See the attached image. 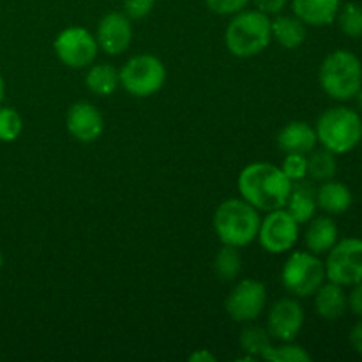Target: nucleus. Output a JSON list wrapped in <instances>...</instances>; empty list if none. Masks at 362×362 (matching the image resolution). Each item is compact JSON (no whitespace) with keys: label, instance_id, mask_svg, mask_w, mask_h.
Instances as JSON below:
<instances>
[{"label":"nucleus","instance_id":"4be33fe9","mask_svg":"<svg viewBox=\"0 0 362 362\" xmlns=\"http://www.w3.org/2000/svg\"><path fill=\"white\" fill-rule=\"evenodd\" d=\"M85 83H87L88 90L94 92L98 95H110L117 90L120 85L119 71L110 64H99V66H92L88 69L87 76H85Z\"/></svg>","mask_w":362,"mask_h":362},{"label":"nucleus","instance_id":"9d476101","mask_svg":"<svg viewBox=\"0 0 362 362\" xmlns=\"http://www.w3.org/2000/svg\"><path fill=\"white\" fill-rule=\"evenodd\" d=\"M299 237V223L285 209H276L269 212L267 218L260 221L257 239L262 247L272 255L285 253L292 250Z\"/></svg>","mask_w":362,"mask_h":362},{"label":"nucleus","instance_id":"c85d7f7f","mask_svg":"<svg viewBox=\"0 0 362 362\" xmlns=\"http://www.w3.org/2000/svg\"><path fill=\"white\" fill-rule=\"evenodd\" d=\"M281 172L292 182L303 180L308 175V158L304 154H286L285 161L281 165Z\"/></svg>","mask_w":362,"mask_h":362},{"label":"nucleus","instance_id":"393cba45","mask_svg":"<svg viewBox=\"0 0 362 362\" xmlns=\"http://www.w3.org/2000/svg\"><path fill=\"white\" fill-rule=\"evenodd\" d=\"M240 346L251 357H262L271 346V334L262 327H247L240 334Z\"/></svg>","mask_w":362,"mask_h":362},{"label":"nucleus","instance_id":"a878e982","mask_svg":"<svg viewBox=\"0 0 362 362\" xmlns=\"http://www.w3.org/2000/svg\"><path fill=\"white\" fill-rule=\"evenodd\" d=\"M339 28L350 37H361L362 35V7L359 4L349 2L338 11Z\"/></svg>","mask_w":362,"mask_h":362},{"label":"nucleus","instance_id":"bb28decb","mask_svg":"<svg viewBox=\"0 0 362 362\" xmlns=\"http://www.w3.org/2000/svg\"><path fill=\"white\" fill-rule=\"evenodd\" d=\"M262 359L271 362H310L311 356L299 345H283V346H269Z\"/></svg>","mask_w":362,"mask_h":362},{"label":"nucleus","instance_id":"b1692460","mask_svg":"<svg viewBox=\"0 0 362 362\" xmlns=\"http://www.w3.org/2000/svg\"><path fill=\"white\" fill-rule=\"evenodd\" d=\"M308 159V173L315 180H329L336 175V158L331 151H311Z\"/></svg>","mask_w":362,"mask_h":362},{"label":"nucleus","instance_id":"39448f33","mask_svg":"<svg viewBox=\"0 0 362 362\" xmlns=\"http://www.w3.org/2000/svg\"><path fill=\"white\" fill-rule=\"evenodd\" d=\"M317 138L332 154H346L362 140V120L356 110L338 106L322 113L317 122Z\"/></svg>","mask_w":362,"mask_h":362},{"label":"nucleus","instance_id":"6e6552de","mask_svg":"<svg viewBox=\"0 0 362 362\" xmlns=\"http://www.w3.org/2000/svg\"><path fill=\"white\" fill-rule=\"evenodd\" d=\"M329 281L341 286H354L362 281V240L343 239L329 250L325 262Z\"/></svg>","mask_w":362,"mask_h":362},{"label":"nucleus","instance_id":"f704fd0d","mask_svg":"<svg viewBox=\"0 0 362 362\" xmlns=\"http://www.w3.org/2000/svg\"><path fill=\"white\" fill-rule=\"evenodd\" d=\"M189 361H194V362H198V361L214 362L216 357L212 356V354L209 352V350H200V352H194L193 356H189Z\"/></svg>","mask_w":362,"mask_h":362},{"label":"nucleus","instance_id":"473e14b6","mask_svg":"<svg viewBox=\"0 0 362 362\" xmlns=\"http://www.w3.org/2000/svg\"><path fill=\"white\" fill-rule=\"evenodd\" d=\"M354 286H356V288L352 290L349 299L350 310H352L356 315H359V317H362V281H359Z\"/></svg>","mask_w":362,"mask_h":362},{"label":"nucleus","instance_id":"a211bd4d","mask_svg":"<svg viewBox=\"0 0 362 362\" xmlns=\"http://www.w3.org/2000/svg\"><path fill=\"white\" fill-rule=\"evenodd\" d=\"M306 246L311 253H327L338 243V226L331 218H317L310 223L306 230Z\"/></svg>","mask_w":362,"mask_h":362},{"label":"nucleus","instance_id":"c9c22d12","mask_svg":"<svg viewBox=\"0 0 362 362\" xmlns=\"http://www.w3.org/2000/svg\"><path fill=\"white\" fill-rule=\"evenodd\" d=\"M4 94H6V83H4V78L2 74H0V103H2Z\"/></svg>","mask_w":362,"mask_h":362},{"label":"nucleus","instance_id":"412c9836","mask_svg":"<svg viewBox=\"0 0 362 362\" xmlns=\"http://www.w3.org/2000/svg\"><path fill=\"white\" fill-rule=\"evenodd\" d=\"M285 207L292 214V218L299 225H303V223L311 221V218L315 216V211H317V197H315L310 187L292 186V191H290V197L286 200Z\"/></svg>","mask_w":362,"mask_h":362},{"label":"nucleus","instance_id":"4468645a","mask_svg":"<svg viewBox=\"0 0 362 362\" xmlns=\"http://www.w3.org/2000/svg\"><path fill=\"white\" fill-rule=\"evenodd\" d=\"M67 131L81 144L95 141L103 133V115L90 103H76L67 112Z\"/></svg>","mask_w":362,"mask_h":362},{"label":"nucleus","instance_id":"f3484780","mask_svg":"<svg viewBox=\"0 0 362 362\" xmlns=\"http://www.w3.org/2000/svg\"><path fill=\"white\" fill-rule=\"evenodd\" d=\"M315 293H317L315 306H317V313L322 318H325V320H338L339 317L345 315L349 300H346L341 285H336V283L331 281L327 285H322Z\"/></svg>","mask_w":362,"mask_h":362},{"label":"nucleus","instance_id":"f257e3e1","mask_svg":"<svg viewBox=\"0 0 362 362\" xmlns=\"http://www.w3.org/2000/svg\"><path fill=\"white\" fill-rule=\"evenodd\" d=\"M243 200L257 211L271 212L283 209L292 191V180L271 163H253L240 172L237 180Z\"/></svg>","mask_w":362,"mask_h":362},{"label":"nucleus","instance_id":"5701e85b","mask_svg":"<svg viewBox=\"0 0 362 362\" xmlns=\"http://www.w3.org/2000/svg\"><path fill=\"white\" fill-rule=\"evenodd\" d=\"M237 250L239 247L223 244V247L216 255L214 271L221 281H233L239 276L240 267H243V260H240V253Z\"/></svg>","mask_w":362,"mask_h":362},{"label":"nucleus","instance_id":"9b49d317","mask_svg":"<svg viewBox=\"0 0 362 362\" xmlns=\"http://www.w3.org/2000/svg\"><path fill=\"white\" fill-rule=\"evenodd\" d=\"M265 300H267V290L264 283L257 279H243L226 297L225 310L232 320L244 324L260 317Z\"/></svg>","mask_w":362,"mask_h":362},{"label":"nucleus","instance_id":"20e7f679","mask_svg":"<svg viewBox=\"0 0 362 362\" xmlns=\"http://www.w3.org/2000/svg\"><path fill=\"white\" fill-rule=\"evenodd\" d=\"M320 85L325 94L338 101L356 98L362 88V64L359 57L346 49H336L325 57L320 67Z\"/></svg>","mask_w":362,"mask_h":362},{"label":"nucleus","instance_id":"2f4dec72","mask_svg":"<svg viewBox=\"0 0 362 362\" xmlns=\"http://www.w3.org/2000/svg\"><path fill=\"white\" fill-rule=\"evenodd\" d=\"M255 6H257L258 11L265 14H276L286 6L288 0H253Z\"/></svg>","mask_w":362,"mask_h":362},{"label":"nucleus","instance_id":"0eeeda50","mask_svg":"<svg viewBox=\"0 0 362 362\" xmlns=\"http://www.w3.org/2000/svg\"><path fill=\"white\" fill-rule=\"evenodd\" d=\"M325 265L315 253L297 251L286 260L281 272L283 286L296 297H310L324 285Z\"/></svg>","mask_w":362,"mask_h":362},{"label":"nucleus","instance_id":"423d86ee","mask_svg":"<svg viewBox=\"0 0 362 362\" xmlns=\"http://www.w3.org/2000/svg\"><path fill=\"white\" fill-rule=\"evenodd\" d=\"M120 85L133 98H148L163 88L166 81V69L154 55H136L124 64L119 71Z\"/></svg>","mask_w":362,"mask_h":362},{"label":"nucleus","instance_id":"7ed1b4c3","mask_svg":"<svg viewBox=\"0 0 362 362\" xmlns=\"http://www.w3.org/2000/svg\"><path fill=\"white\" fill-rule=\"evenodd\" d=\"M226 48L232 55L250 59L264 52L272 41L271 20L262 11H240L226 27Z\"/></svg>","mask_w":362,"mask_h":362},{"label":"nucleus","instance_id":"7c9ffc66","mask_svg":"<svg viewBox=\"0 0 362 362\" xmlns=\"http://www.w3.org/2000/svg\"><path fill=\"white\" fill-rule=\"evenodd\" d=\"M156 6V0H124V14L129 20H141L148 16Z\"/></svg>","mask_w":362,"mask_h":362},{"label":"nucleus","instance_id":"1a4fd4ad","mask_svg":"<svg viewBox=\"0 0 362 362\" xmlns=\"http://www.w3.org/2000/svg\"><path fill=\"white\" fill-rule=\"evenodd\" d=\"M53 48L60 62L73 69L90 66L99 52L94 35L81 27H69L60 32L53 42Z\"/></svg>","mask_w":362,"mask_h":362},{"label":"nucleus","instance_id":"ddd939ff","mask_svg":"<svg viewBox=\"0 0 362 362\" xmlns=\"http://www.w3.org/2000/svg\"><path fill=\"white\" fill-rule=\"evenodd\" d=\"M133 39L129 18L124 13H108L98 25L95 41L98 46L108 55H120L126 52Z\"/></svg>","mask_w":362,"mask_h":362},{"label":"nucleus","instance_id":"f03ea898","mask_svg":"<svg viewBox=\"0 0 362 362\" xmlns=\"http://www.w3.org/2000/svg\"><path fill=\"white\" fill-rule=\"evenodd\" d=\"M258 211L246 200H226L216 209L214 230L226 246L244 247L253 243L260 228Z\"/></svg>","mask_w":362,"mask_h":362},{"label":"nucleus","instance_id":"dca6fc26","mask_svg":"<svg viewBox=\"0 0 362 362\" xmlns=\"http://www.w3.org/2000/svg\"><path fill=\"white\" fill-rule=\"evenodd\" d=\"M341 7V0H293V14L303 21L304 25L313 27H324L331 25L338 16Z\"/></svg>","mask_w":362,"mask_h":362},{"label":"nucleus","instance_id":"cd10ccee","mask_svg":"<svg viewBox=\"0 0 362 362\" xmlns=\"http://www.w3.org/2000/svg\"><path fill=\"white\" fill-rule=\"evenodd\" d=\"M23 129L20 113L13 108H0V141H14Z\"/></svg>","mask_w":362,"mask_h":362},{"label":"nucleus","instance_id":"aec40b11","mask_svg":"<svg viewBox=\"0 0 362 362\" xmlns=\"http://www.w3.org/2000/svg\"><path fill=\"white\" fill-rule=\"evenodd\" d=\"M271 34L283 48H297L306 39V27L297 16H279L271 21Z\"/></svg>","mask_w":362,"mask_h":362},{"label":"nucleus","instance_id":"4c0bfd02","mask_svg":"<svg viewBox=\"0 0 362 362\" xmlns=\"http://www.w3.org/2000/svg\"><path fill=\"white\" fill-rule=\"evenodd\" d=\"M2 264H4V258H2V253H0V269H2Z\"/></svg>","mask_w":362,"mask_h":362},{"label":"nucleus","instance_id":"e433bc0d","mask_svg":"<svg viewBox=\"0 0 362 362\" xmlns=\"http://www.w3.org/2000/svg\"><path fill=\"white\" fill-rule=\"evenodd\" d=\"M357 98V105H359V108H361V112H362V88L359 90V94L356 95Z\"/></svg>","mask_w":362,"mask_h":362},{"label":"nucleus","instance_id":"2eb2a0df","mask_svg":"<svg viewBox=\"0 0 362 362\" xmlns=\"http://www.w3.org/2000/svg\"><path fill=\"white\" fill-rule=\"evenodd\" d=\"M317 131L306 122H290L279 131L278 145L285 154H310L317 145Z\"/></svg>","mask_w":362,"mask_h":362},{"label":"nucleus","instance_id":"72a5a7b5","mask_svg":"<svg viewBox=\"0 0 362 362\" xmlns=\"http://www.w3.org/2000/svg\"><path fill=\"white\" fill-rule=\"evenodd\" d=\"M350 343H352V346L356 349V352L362 354V322H359V324L352 329V332H350Z\"/></svg>","mask_w":362,"mask_h":362},{"label":"nucleus","instance_id":"6ab92c4d","mask_svg":"<svg viewBox=\"0 0 362 362\" xmlns=\"http://www.w3.org/2000/svg\"><path fill=\"white\" fill-rule=\"evenodd\" d=\"M317 205L329 214H343L352 205V193L349 187L334 180H324L317 191Z\"/></svg>","mask_w":362,"mask_h":362},{"label":"nucleus","instance_id":"c756f323","mask_svg":"<svg viewBox=\"0 0 362 362\" xmlns=\"http://www.w3.org/2000/svg\"><path fill=\"white\" fill-rule=\"evenodd\" d=\"M250 2L251 0H205L209 9L216 14H221V16L240 13L243 9H246Z\"/></svg>","mask_w":362,"mask_h":362},{"label":"nucleus","instance_id":"f8f14e48","mask_svg":"<svg viewBox=\"0 0 362 362\" xmlns=\"http://www.w3.org/2000/svg\"><path fill=\"white\" fill-rule=\"evenodd\" d=\"M304 324V310L297 300L281 299L271 308L267 332L279 341H293Z\"/></svg>","mask_w":362,"mask_h":362}]
</instances>
